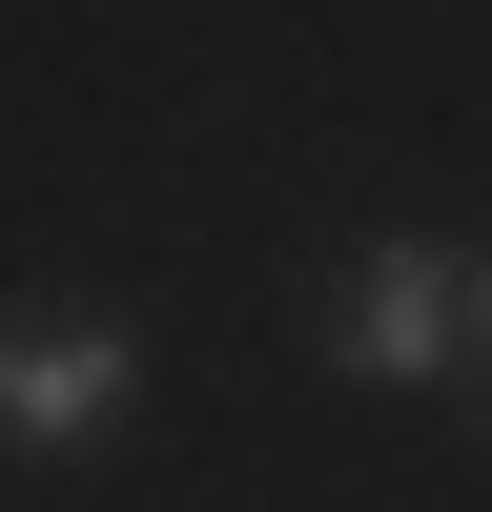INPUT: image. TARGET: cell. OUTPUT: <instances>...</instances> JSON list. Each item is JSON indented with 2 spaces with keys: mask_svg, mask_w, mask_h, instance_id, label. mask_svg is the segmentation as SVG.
I'll list each match as a JSON object with an SVG mask.
<instances>
[{
  "mask_svg": "<svg viewBox=\"0 0 492 512\" xmlns=\"http://www.w3.org/2000/svg\"><path fill=\"white\" fill-rule=\"evenodd\" d=\"M328 369H369V390L472 369V267H451V246H369V267L328 287Z\"/></svg>",
  "mask_w": 492,
  "mask_h": 512,
  "instance_id": "1",
  "label": "cell"
},
{
  "mask_svg": "<svg viewBox=\"0 0 492 512\" xmlns=\"http://www.w3.org/2000/svg\"><path fill=\"white\" fill-rule=\"evenodd\" d=\"M472 410H492V267H472Z\"/></svg>",
  "mask_w": 492,
  "mask_h": 512,
  "instance_id": "3",
  "label": "cell"
},
{
  "mask_svg": "<svg viewBox=\"0 0 492 512\" xmlns=\"http://www.w3.org/2000/svg\"><path fill=\"white\" fill-rule=\"evenodd\" d=\"M123 390H144V349H123L103 308H0V451H82V431H123Z\"/></svg>",
  "mask_w": 492,
  "mask_h": 512,
  "instance_id": "2",
  "label": "cell"
}]
</instances>
